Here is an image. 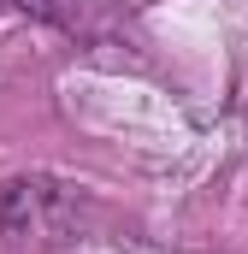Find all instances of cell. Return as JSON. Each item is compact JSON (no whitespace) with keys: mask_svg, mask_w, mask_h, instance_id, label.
<instances>
[{"mask_svg":"<svg viewBox=\"0 0 248 254\" xmlns=\"http://www.w3.org/2000/svg\"><path fill=\"white\" fill-rule=\"evenodd\" d=\"M77 195L54 178H12L0 190V231L12 243H65Z\"/></svg>","mask_w":248,"mask_h":254,"instance_id":"1","label":"cell"}]
</instances>
